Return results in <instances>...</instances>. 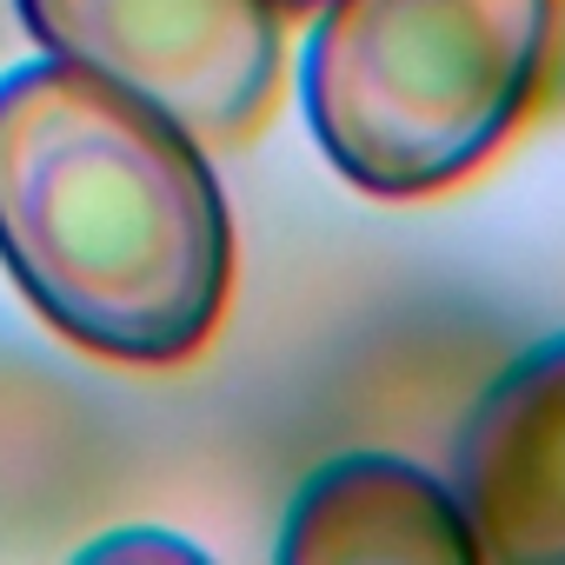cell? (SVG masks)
<instances>
[{"label":"cell","mask_w":565,"mask_h":565,"mask_svg":"<svg viewBox=\"0 0 565 565\" xmlns=\"http://www.w3.org/2000/svg\"><path fill=\"white\" fill-rule=\"evenodd\" d=\"M287 565H472V532L459 512V492L433 479L413 459L393 452H347L320 466L279 532Z\"/></svg>","instance_id":"5b68a950"},{"label":"cell","mask_w":565,"mask_h":565,"mask_svg":"<svg viewBox=\"0 0 565 565\" xmlns=\"http://www.w3.org/2000/svg\"><path fill=\"white\" fill-rule=\"evenodd\" d=\"M0 266L67 347L186 366L233 300V213L180 120L41 54L0 81Z\"/></svg>","instance_id":"6da1fadb"},{"label":"cell","mask_w":565,"mask_h":565,"mask_svg":"<svg viewBox=\"0 0 565 565\" xmlns=\"http://www.w3.org/2000/svg\"><path fill=\"white\" fill-rule=\"evenodd\" d=\"M47 61H67L200 147H246L287 81V34L273 0H14Z\"/></svg>","instance_id":"3957f363"},{"label":"cell","mask_w":565,"mask_h":565,"mask_svg":"<svg viewBox=\"0 0 565 565\" xmlns=\"http://www.w3.org/2000/svg\"><path fill=\"white\" fill-rule=\"evenodd\" d=\"M273 8H279V14H313L320 0H273Z\"/></svg>","instance_id":"52a82bcc"},{"label":"cell","mask_w":565,"mask_h":565,"mask_svg":"<svg viewBox=\"0 0 565 565\" xmlns=\"http://www.w3.org/2000/svg\"><path fill=\"white\" fill-rule=\"evenodd\" d=\"M107 433L87 399L28 347H0V539H34L87 512Z\"/></svg>","instance_id":"8992f818"},{"label":"cell","mask_w":565,"mask_h":565,"mask_svg":"<svg viewBox=\"0 0 565 565\" xmlns=\"http://www.w3.org/2000/svg\"><path fill=\"white\" fill-rule=\"evenodd\" d=\"M300 94L320 153L373 200L472 180L539 107L558 0H320Z\"/></svg>","instance_id":"7a4b0ae2"},{"label":"cell","mask_w":565,"mask_h":565,"mask_svg":"<svg viewBox=\"0 0 565 565\" xmlns=\"http://www.w3.org/2000/svg\"><path fill=\"white\" fill-rule=\"evenodd\" d=\"M452 492L492 565H565V333L519 353L459 433Z\"/></svg>","instance_id":"277c9868"}]
</instances>
